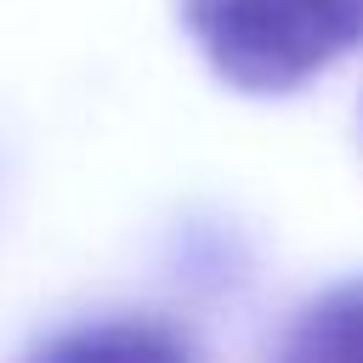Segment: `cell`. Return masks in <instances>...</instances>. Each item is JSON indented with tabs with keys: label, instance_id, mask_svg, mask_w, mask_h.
I'll return each instance as SVG.
<instances>
[{
	"label": "cell",
	"instance_id": "6da1fadb",
	"mask_svg": "<svg viewBox=\"0 0 363 363\" xmlns=\"http://www.w3.org/2000/svg\"><path fill=\"white\" fill-rule=\"evenodd\" d=\"M182 17L244 91H289L363 40V0H182Z\"/></svg>",
	"mask_w": 363,
	"mask_h": 363
},
{
	"label": "cell",
	"instance_id": "7a4b0ae2",
	"mask_svg": "<svg viewBox=\"0 0 363 363\" xmlns=\"http://www.w3.org/2000/svg\"><path fill=\"white\" fill-rule=\"evenodd\" d=\"M28 363H193L187 340L147 318H108L45 340Z\"/></svg>",
	"mask_w": 363,
	"mask_h": 363
},
{
	"label": "cell",
	"instance_id": "3957f363",
	"mask_svg": "<svg viewBox=\"0 0 363 363\" xmlns=\"http://www.w3.org/2000/svg\"><path fill=\"white\" fill-rule=\"evenodd\" d=\"M278 363H363V278L318 295L284 335Z\"/></svg>",
	"mask_w": 363,
	"mask_h": 363
}]
</instances>
